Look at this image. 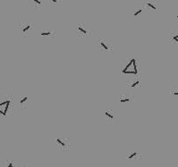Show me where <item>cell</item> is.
<instances>
[{
	"label": "cell",
	"mask_w": 178,
	"mask_h": 167,
	"mask_svg": "<svg viewBox=\"0 0 178 167\" xmlns=\"http://www.w3.org/2000/svg\"><path fill=\"white\" fill-rule=\"evenodd\" d=\"M51 1H52L53 3H57V1H58V0H51Z\"/></svg>",
	"instance_id": "obj_19"
},
{
	"label": "cell",
	"mask_w": 178,
	"mask_h": 167,
	"mask_svg": "<svg viewBox=\"0 0 178 167\" xmlns=\"http://www.w3.org/2000/svg\"><path fill=\"white\" fill-rule=\"evenodd\" d=\"M140 156V154L138 152H132V153H130V154H128L127 155V158L128 159H130V160H134V159H136V158H138Z\"/></svg>",
	"instance_id": "obj_7"
},
{
	"label": "cell",
	"mask_w": 178,
	"mask_h": 167,
	"mask_svg": "<svg viewBox=\"0 0 178 167\" xmlns=\"http://www.w3.org/2000/svg\"><path fill=\"white\" fill-rule=\"evenodd\" d=\"M31 29H32V25L31 24H22L20 27L21 35H25L27 33V31L30 30Z\"/></svg>",
	"instance_id": "obj_4"
},
{
	"label": "cell",
	"mask_w": 178,
	"mask_h": 167,
	"mask_svg": "<svg viewBox=\"0 0 178 167\" xmlns=\"http://www.w3.org/2000/svg\"><path fill=\"white\" fill-rule=\"evenodd\" d=\"M41 36H44V37H51V36H54V33L52 31H42L40 33Z\"/></svg>",
	"instance_id": "obj_10"
},
{
	"label": "cell",
	"mask_w": 178,
	"mask_h": 167,
	"mask_svg": "<svg viewBox=\"0 0 178 167\" xmlns=\"http://www.w3.org/2000/svg\"><path fill=\"white\" fill-rule=\"evenodd\" d=\"M122 73L124 74H132L137 75L138 74V66H137V61L134 58L131 59L129 61L128 64L126 65L122 70Z\"/></svg>",
	"instance_id": "obj_1"
},
{
	"label": "cell",
	"mask_w": 178,
	"mask_h": 167,
	"mask_svg": "<svg viewBox=\"0 0 178 167\" xmlns=\"http://www.w3.org/2000/svg\"><path fill=\"white\" fill-rule=\"evenodd\" d=\"M146 6H148V7H150L152 10H156V9H157V7L155 6V5H154V4H152V3H147Z\"/></svg>",
	"instance_id": "obj_13"
},
{
	"label": "cell",
	"mask_w": 178,
	"mask_h": 167,
	"mask_svg": "<svg viewBox=\"0 0 178 167\" xmlns=\"http://www.w3.org/2000/svg\"><path fill=\"white\" fill-rule=\"evenodd\" d=\"M141 12H142V8H140L139 10H138V11H136V12H134V16H137V15H139L140 13H141Z\"/></svg>",
	"instance_id": "obj_16"
},
{
	"label": "cell",
	"mask_w": 178,
	"mask_h": 167,
	"mask_svg": "<svg viewBox=\"0 0 178 167\" xmlns=\"http://www.w3.org/2000/svg\"><path fill=\"white\" fill-rule=\"evenodd\" d=\"M11 103L10 100H6L4 102L0 103V113L3 115H6V113L8 111V107H9V105Z\"/></svg>",
	"instance_id": "obj_2"
},
{
	"label": "cell",
	"mask_w": 178,
	"mask_h": 167,
	"mask_svg": "<svg viewBox=\"0 0 178 167\" xmlns=\"http://www.w3.org/2000/svg\"><path fill=\"white\" fill-rule=\"evenodd\" d=\"M77 30H78V34H79V35H82L83 37L89 35V31H88V30H86L85 28H83V26H82V25H81V24L77 25Z\"/></svg>",
	"instance_id": "obj_5"
},
{
	"label": "cell",
	"mask_w": 178,
	"mask_h": 167,
	"mask_svg": "<svg viewBox=\"0 0 178 167\" xmlns=\"http://www.w3.org/2000/svg\"><path fill=\"white\" fill-rule=\"evenodd\" d=\"M171 39L174 41V43H177L178 42V34L176 33H174V34H171Z\"/></svg>",
	"instance_id": "obj_12"
},
{
	"label": "cell",
	"mask_w": 178,
	"mask_h": 167,
	"mask_svg": "<svg viewBox=\"0 0 178 167\" xmlns=\"http://www.w3.org/2000/svg\"><path fill=\"white\" fill-rule=\"evenodd\" d=\"M131 100L130 97L129 96H124V97H120V102L121 103H127Z\"/></svg>",
	"instance_id": "obj_8"
},
{
	"label": "cell",
	"mask_w": 178,
	"mask_h": 167,
	"mask_svg": "<svg viewBox=\"0 0 178 167\" xmlns=\"http://www.w3.org/2000/svg\"><path fill=\"white\" fill-rule=\"evenodd\" d=\"M99 44H100V46H101V47H102L104 50H106V51L111 50V46H110L109 45H108V43H107L106 41L104 40V39H100V40H99Z\"/></svg>",
	"instance_id": "obj_6"
},
{
	"label": "cell",
	"mask_w": 178,
	"mask_h": 167,
	"mask_svg": "<svg viewBox=\"0 0 178 167\" xmlns=\"http://www.w3.org/2000/svg\"><path fill=\"white\" fill-rule=\"evenodd\" d=\"M28 100V97H22L21 98V100H20V104L21 105H24L25 104V102Z\"/></svg>",
	"instance_id": "obj_14"
},
{
	"label": "cell",
	"mask_w": 178,
	"mask_h": 167,
	"mask_svg": "<svg viewBox=\"0 0 178 167\" xmlns=\"http://www.w3.org/2000/svg\"><path fill=\"white\" fill-rule=\"evenodd\" d=\"M4 167H13V163L12 162H9V163H7V164H6Z\"/></svg>",
	"instance_id": "obj_18"
},
{
	"label": "cell",
	"mask_w": 178,
	"mask_h": 167,
	"mask_svg": "<svg viewBox=\"0 0 178 167\" xmlns=\"http://www.w3.org/2000/svg\"><path fill=\"white\" fill-rule=\"evenodd\" d=\"M56 143H57L58 145L61 146L64 149H68L69 148L68 141H65V139H63V138H57V139H56Z\"/></svg>",
	"instance_id": "obj_3"
},
{
	"label": "cell",
	"mask_w": 178,
	"mask_h": 167,
	"mask_svg": "<svg viewBox=\"0 0 178 167\" xmlns=\"http://www.w3.org/2000/svg\"><path fill=\"white\" fill-rule=\"evenodd\" d=\"M140 83H141V80H136L135 81L132 82V83H129L128 86L130 88H135V87H137V86H139Z\"/></svg>",
	"instance_id": "obj_9"
},
{
	"label": "cell",
	"mask_w": 178,
	"mask_h": 167,
	"mask_svg": "<svg viewBox=\"0 0 178 167\" xmlns=\"http://www.w3.org/2000/svg\"><path fill=\"white\" fill-rule=\"evenodd\" d=\"M105 115L107 116L108 120H113V119H114V114L110 111H106V112H105Z\"/></svg>",
	"instance_id": "obj_11"
},
{
	"label": "cell",
	"mask_w": 178,
	"mask_h": 167,
	"mask_svg": "<svg viewBox=\"0 0 178 167\" xmlns=\"http://www.w3.org/2000/svg\"><path fill=\"white\" fill-rule=\"evenodd\" d=\"M171 93H173V94H174V97H176V96H177V95H178V91H177V89H173L172 91H171Z\"/></svg>",
	"instance_id": "obj_17"
},
{
	"label": "cell",
	"mask_w": 178,
	"mask_h": 167,
	"mask_svg": "<svg viewBox=\"0 0 178 167\" xmlns=\"http://www.w3.org/2000/svg\"><path fill=\"white\" fill-rule=\"evenodd\" d=\"M32 1L36 5V6H40L41 5V0H32Z\"/></svg>",
	"instance_id": "obj_15"
}]
</instances>
